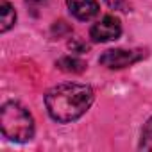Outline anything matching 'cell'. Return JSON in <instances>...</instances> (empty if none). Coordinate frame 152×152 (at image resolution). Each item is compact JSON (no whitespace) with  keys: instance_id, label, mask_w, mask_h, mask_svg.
<instances>
[{"instance_id":"cell-1","label":"cell","mask_w":152,"mask_h":152,"mask_svg":"<svg viewBox=\"0 0 152 152\" xmlns=\"http://www.w3.org/2000/svg\"><path fill=\"white\" fill-rule=\"evenodd\" d=\"M93 102V90L86 84H75V83H66L52 88L47 97V111L48 115L61 124L77 120L83 116Z\"/></svg>"},{"instance_id":"cell-2","label":"cell","mask_w":152,"mask_h":152,"mask_svg":"<svg viewBox=\"0 0 152 152\" xmlns=\"http://www.w3.org/2000/svg\"><path fill=\"white\" fill-rule=\"evenodd\" d=\"M0 127L11 141H29L34 136V120L31 113L18 102H7L0 111Z\"/></svg>"},{"instance_id":"cell-3","label":"cell","mask_w":152,"mask_h":152,"mask_svg":"<svg viewBox=\"0 0 152 152\" xmlns=\"http://www.w3.org/2000/svg\"><path fill=\"white\" fill-rule=\"evenodd\" d=\"M122 34V23L118 18L115 16H104L100 22H97L91 31L90 36L95 43H106V41H113Z\"/></svg>"},{"instance_id":"cell-4","label":"cell","mask_w":152,"mask_h":152,"mask_svg":"<svg viewBox=\"0 0 152 152\" xmlns=\"http://www.w3.org/2000/svg\"><path fill=\"white\" fill-rule=\"evenodd\" d=\"M143 57V52L140 50H124V48H115V50H106L100 56V63L107 68H125L131 66L132 63L140 61Z\"/></svg>"},{"instance_id":"cell-5","label":"cell","mask_w":152,"mask_h":152,"mask_svg":"<svg viewBox=\"0 0 152 152\" xmlns=\"http://www.w3.org/2000/svg\"><path fill=\"white\" fill-rule=\"evenodd\" d=\"M70 13L83 22H88L99 15V4L97 0H66Z\"/></svg>"},{"instance_id":"cell-6","label":"cell","mask_w":152,"mask_h":152,"mask_svg":"<svg viewBox=\"0 0 152 152\" xmlns=\"http://www.w3.org/2000/svg\"><path fill=\"white\" fill-rule=\"evenodd\" d=\"M16 22V13L7 0H0V31L7 32Z\"/></svg>"},{"instance_id":"cell-7","label":"cell","mask_w":152,"mask_h":152,"mask_svg":"<svg viewBox=\"0 0 152 152\" xmlns=\"http://www.w3.org/2000/svg\"><path fill=\"white\" fill-rule=\"evenodd\" d=\"M57 66L64 72H72V73H79L86 68V63L79 57H63L57 61Z\"/></svg>"},{"instance_id":"cell-8","label":"cell","mask_w":152,"mask_h":152,"mask_svg":"<svg viewBox=\"0 0 152 152\" xmlns=\"http://www.w3.org/2000/svg\"><path fill=\"white\" fill-rule=\"evenodd\" d=\"M141 147L145 150H152V118L147 122L143 134H141Z\"/></svg>"},{"instance_id":"cell-9","label":"cell","mask_w":152,"mask_h":152,"mask_svg":"<svg viewBox=\"0 0 152 152\" xmlns=\"http://www.w3.org/2000/svg\"><path fill=\"white\" fill-rule=\"evenodd\" d=\"M104 2L113 7V9H120V11H125V0H104Z\"/></svg>"},{"instance_id":"cell-10","label":"cell","mask_w":152,"mask_h":152,"mask_svg":"<svg viewBox=\"0 0 152 152\" xmlns=\"http://www.w3.org/2000/svg\"><path fill=\"white\" fill-rule=\"evenodd\" d=\"M27 2H31V4H41V2H45V0H27Z\"/></svg>"}]
</instances>
